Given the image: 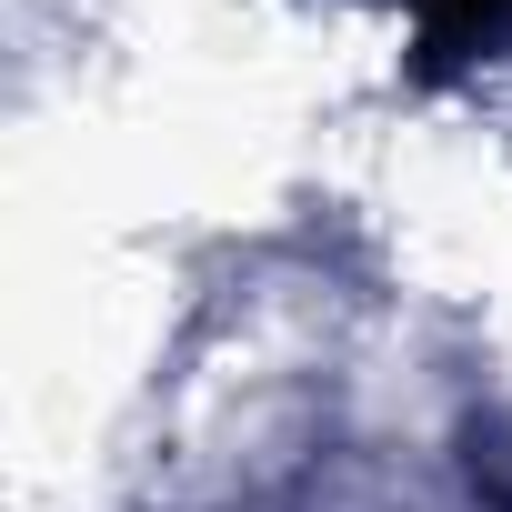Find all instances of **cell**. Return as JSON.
<instances>
[{"mask_svg": "<svg viewBox=\"0 0 512 512\" xmlns=\"http://www.w3.org/2000/svg\"><path fill=\"white\" fill-rule=\"evenodd\" d=\"M412 11H422V31L452 51V41H482V31H502V21H512V0H412Z\"/></svg>", "mask_w": 512, "mask_h": 512, "instance_id": "6da1fadb", "label": "cell"}]
</instances>
